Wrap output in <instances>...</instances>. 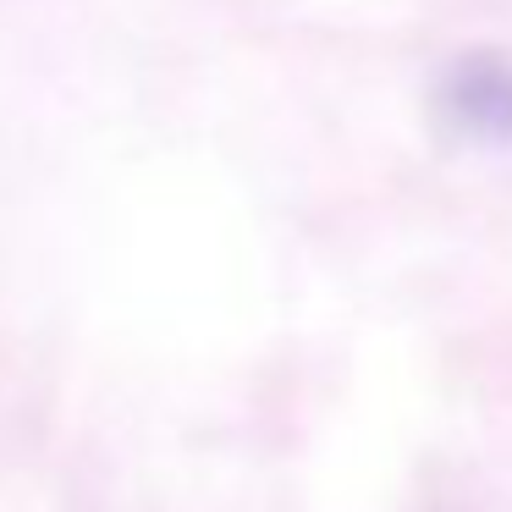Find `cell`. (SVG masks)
<instances>
[{"mask_svg":"<svg viewBox=\"0 0 512 512\" xmlns=\"http://www.w3.org/2000/svg\"><path fill=\"white\" fill-rule=\"evenodd\" d=\"M452 105L468 122L512 138V78L501 67H463L457 72V89H452Z\"/></svg>","mask_w":512,"mask_h":512,"instance_id":"cell-1","label":"cell"}]
</instances>
